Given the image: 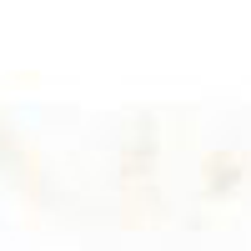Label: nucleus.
Masks as SVG:
<instances>
[]
</instances>
